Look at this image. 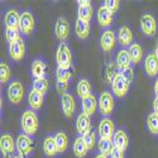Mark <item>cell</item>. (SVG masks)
<instances>
[{
	"label": "cell",
	"instance_id": "7",
	"mask_svg": "<svg viewBox=\"0 0 158 158\" xmlns=\"http://www.w3.org/2000/svg\"><path fill=\"white\" fill-rule=\"evenodd\" d=\"M34 25L35 20L34 17L31 11H23L20 14V24H19V29L23 34L28 35L34 31Z\"/></svg>",
	"mask_w": 158,
	"mask_h": 158
},
{
	"label": "cell",
	"instance_id": "3",
	"mask_svg": "<svg viewBox=\"0 0 158 158\" xmlns=\"http://www.w3.org/2000/svg\"><path fill=\"white\" fill-rule=\"evenodd\" d=\"M99 110L105 116H108L113 113V110H114V99H113V95L109 93V91H104V93H101V95L99 98Z\"/></svg>",
	"mask_w": 158,
	"mask_h": 158
},
{
	"label": "cell",
	"instance_id": "11",
	"mask_svg": "<svg viewBox=\"0 0 158 158\" xmlns=\"http://www.w3.org/2000/svg\"><path fill=\"white\" fill-rule=\"evenodd\" d=\"M55 33L56 37L63 43L70 35V23L64 18H58L55 25Z\"/></svg>",
	"mask_w": 158,
	"mask_h": 158
},
{
	"label": "cell",
	"instance_id": "18",
	"mask_svg": "<svg viewBox=\"0 0 158 158\" xmlns=\"http://www.w3.org/2000/svg\"><path fill=\"white\" fill-rule=\"evenodd\" d=\"M118 41H119V44H122L123 47L133 44V33H131L128 25H123V27L119 28V31H118Z\"/></svg>",
	"mask_w": 158,
	"mask_h": 158
},
{
	"label": "cell",
	"instance_id": "17",
	"mask_svg": "<svg viewBox=\"0 0 158 158\" xmlns=\"http://www.w3.org/2000/svg\"><path fill=\"white\" fill-rule=\"evenodd\" d=\"M99 106V101L96 100L95 95L91 94L90 96L85 98L81 100V108H82V113L87 114V115H93L96 111V108Z\"/></svg>",
	"mask_w": 158,
	"mask_h": 158
},
{
	"label": "cell",
	"instance_id": "6",
	"mask_svg": "<svg viewBox=\"0 0 158 158\" xmlns=\"http://www.w3.org/2000/svg\"><path fill=\"white\" fill-rule=\"evenodd\" d=\"M129 82L125 80V78L119 73L118 75L113 82H111V90L113 93L115 94V96L118 98H124L127 94H128V90H129Z\"/></svg>",
	"mask_w": 158,
	"mask_h": 158
},
{
	"label": "cell",
	"instance_id": "4",
	"mask_svg": "<svg viewBox=\"0 0 158 158\" xmlns=\"http://www.w3.org/2000/svg\"><path fill=\"white\" fill-rule=\"evenodd\" d=\"M9 53L13 61H22L24 58L25 55V43H24V39L20 37L17 41L9 43Z\"/></svg>",
	"mask_w": 158,
	"mask_h": 158
},
{
	"label": "cell",
	"instance_id": "14",
	"mask_svg": "<svg viewBox=\"0 0 158 158\" xmlns=\"http://www.w3.org/2000/svg\"><path fill=\"white\" fill-rule=\"evenodd\" d=\"M76 130L78 134L85 135L86 133L91 130V120H90V115L82 113L77 116V120H76Z\"/></svg>",
	"mask_w": 158,
	"mask_h": 158
},
{
	"label": "cell",
	"instance_id": "32",
	"mask_svg": "<svg viewBox=\"0 0 158 158\" xmlns=\"http://www.w3.org/2000/svg\"><path fill=\"white\" fill-rule=\"evenodd\" d=\"M93 6L91 5H78V9H77V15H78V19H81L84 22H90L91 18H93Z\"/></svg>",
	"mask_w": 158,
	"mask_h": 158
},
{
	"label": "cell",
	"instance_id": "5",
	"mask_svg": "<svg viewBox=\"0 0 158 158\" xmlns=\"http://www.w3.org/2000/svg\"><path fill=\"white\" fill-rule=\"evenodd\" d=\"M24 96V86L19 81H13L8 87V98L13 104H20Z\"/></svg>",
	"mask_w": 158,
	"mask_h": 158
},
{
	"label": "cell",
	"instance_id": "12",
	"mask_svg": "<svg viewBox=\"0 0 158 158\" xmlns=\"http://www.w3.org/2000/svg\"><path fill=\"white\" fill-rule=\"evenodd\" d=\"M17 146V142H14L13 137L10 134H3L2 138H0V149H2V153L4 154L5 158H8L10 154L14 153Z\"/></svg>",
	"mask_w": 158,
	"mask_h": 158
},
{
	"label": "cell",
	"instance_id": "41",
	"mask_svg": "<svg viewBox=\"0 0 158 158\" xmlns=\"http://www.w3.org/2000/svg\"><path fill=\"white\" fill-rule=\"evenodd\" d=\"M120 75L125 78V80H127L129 84H131V81H133V78H134L133 70H131L130 67H129V69H125V70H122V71H120Z\"/></svg>",
	"mask_w": 158,
	"mask_h": 158
},
{
	"label": "cell",
	"instance_id": "48",
	"mask_svg": "<svg viewBox=\"0 0 158 158\" xmlns=\"http://www.w3.org/2000/svg\"><path fill=\"white\" fill-rule=\"evenodd\" d=\"M13 158H24V156H22V154H15Z\"/></svg>",
	"mask_w": 158,
	"mask_h": 158
},
{
	"label": "cell",
	"instance_id": "39",
	"mask_svg": "<svg viewBox=\"0 0 158 158\" xmlns=\"http://www.w3.org/2000/svg\"><path fill=\"white\" fill-rule=\"evenodd\" d=\"M5 37H6V41H8L9 43L17 41V39L20 38V35H19V29L6 28V29H5Z\"/></svg>",
	"mask_w": 158,
	"mask_h": 158
},
{
	"label": "cell",
	"instance_id": "35",
	"mask_svg": "<svg viewBox=\"0 0 158 158\" xmlns=\"http://www.w3.org/2000/svg\"><path fill=\"white\" fill-rule=\"evenodd\" d=\"M72 73L70 70H62V69H57L56 71V78H57V82L58 84H66L69 85V81L71 78Z\"/></svg>",
	"mask_w": 158,
	"mask_h": 158
},
{
	"label": "cell",
	"instance_id": "9",
	"mask_svg": "<svg viewBox=\"0 0 158 158\" xmlns=\"http://www.w3.org/2000/svg\"><path fill=\"white\" fill-rule=\"evenodd\" d=\"M115 124L110 118H104L99 124V134L100 138H108L111 139L115 134Z\"/></svg>",
	"mask_w": 158,
	"mask_h": 158
},
{
	"label": "cell",
	"instance_id": "43",
	"mask_svg": "<svg viewBox=\"0 0 158 158\" xmlns=\"http://www.w3.org/2000/svg\"><path fill=\"white\" fill-rule=\"evenodd\" d=\"M153 110L156 114H158V98H156L153 100Z\"/></svg>",
	"mask_w": 158,
	"mask_h": 158
},
{
	"label": "cell",
	"instance_id": "8",
	"mask_svg": "<svg viewBox=\"0 0 158 158\" xmlns=\"http://www.w3.org/2000/svg\"><path fill=\"white\" fill-rule=\"evenodd\" d=\"M140 29H142V32L144 34L148 35V37L154 35L156 34V31H157L156 19L151 14L142 15V18H140Z\"/></svg>",
	"mask_w": 158,
	"mask_h": 158
},
{
	"label": "cell",
	"instance_id": "16",
	"mask_svg": "<svg viewBox=\"0 0 158 158\" xmlns=\"http://www.w3.org/2000/svg\"><path fill=\"white\" fill-rule=\"evenodd\" d=\"M4 22H5V27L6 28H13V29H19V24H20V14L14 10L10 9L5 13L4 17ZM20 31V29H19Z\"/></svg>",
	"mask_w": 158,
	"mask_h": 158
},
{
	"label": "cell",
	"instance_id": "40",
	"mask_svg": "<svg viewBox=\"0 0 158 158\" xmlns=\"http://www.w3.org/2000/svg\"><path fill=\"white\" fill-rule=\"evenodd\" d=\"M119 5H120L119 0H105L104 2V6L106 9H109L111 13H115L118 9H119Z\"/></svg>",
	"mask_w": 158,
	"mask_h": 158
},
{
	"label": "cell",
	"instance_id": "27",
	"mask_svg": "<svg viewBox=\"0 0 158 158\" xmlns=\"http://www.w3.org/2000/svg\"><path fill=\"white\" fill-rule=\"evenodd\" d=\"M98 146H99V151L101 154H105V156H111L115 146H114V140L111 139H108V138H100L99 142H98Z\"/></svg>",
	"mask_w": 158,
	"mask_h": 158
},
{
	"label": "cell",
	"instance_id": "36",
	"mask_svg": "<svg viewBox=\"0 0 158 158\" xmlns=\"http://www.w3.org/2000/svg\"><path fill=\"white\" fill-rule=\"evenodd\" d=\"M116 67H118V66L114 64V63H110V64H108L106 67H105V78H106V81L110 82V84L113 82L114 78L119 75L116 72Z\"/></svg>",
	"mask_w": 158,
	"mask_h": 158
},
{
	"label": "cell",
	"instance_id": "34",
	"mask_svg": "<svg viewBox=\"0 0 158 158\" xmlns=\"http://www.w3.org/2000/svg\"><path fill=\"white\" fill-rule=\"evenodd\" d=\"M147 127L152 134H158V114L152 113L147 118Z\"/></svg>",
	"mask_w": 158,
	"mask_h": 158
},
{
	"label": "cell",
	"instance_id": "22",
	"mask_svg": "<svg viewBox=\"0 0 158 158\" xmlns=\"http://www.w3.org/2000/svg\"><path fill=\"white\" fill-rule=\"evenodd\" d=\"M43 100H44V95L39 94L38 91L35 90H31L29 94H28V104L32 110H38L42 108L43 105Z\"/></svg>",
	"mask_w": 158,
	"mask_h": 158
},
{
	"label": "cell",
	"instance_id": "21",
	"mask_svg": "<svg viewBox=\"0 0 158 158\" xmlns=\"http://www.w3.org/2000/svg\"><path fill=\"white\" fill-rule=\"evenodd\" d=\"M144 69H146V72L151 77L158 73V60L154 53H149L146 57V60H144Z\"/></svg>",
	"mask_w": 158,
	"mask_h": 158
},
{
	"label": "cell",
	"instance_id": "24",
	"mask_svg": "<svg viewBox=\"0 0 158 158\" xmlns=\"http://www.w3.org/2000/svg\"><path fill=\"white\" fill-rule=\"evenodd\" d=\"M43 152L47 157H55L58 153L55 137H46L43 140Z\"/></svg>",
	"mask_w": 158,
	"mask_h": 158
},
{
	"label": "cell",
	"instance_id": "37",
	"mask_svg": "<svg viewBox=\"0 0 158 158\" xmlns=\"http://www.w3.org/2000/svg\"><path fill=\"white\" fill-rule=\"evenodd\" d=\"M82 139H84V142L86 144L87 149H93L94 146H95V143H96V134H95V131L90 130L89 133H86L85 135H82Z\"/></svg>",
	"mask_w": 158,
	"mask_h": 158
},
{
	"label": "cell",
	"instance_id": "38",
	"mask_svg": "<svg viewBox=\"0 0 158 158\" xmlns=\"http://www.w3.org/2000/svg\"><path fill=\"white\" fill-rule=\"evenodd\" d=\"M10 78V69L6 63H2L0 64V82L2 84H6Z\"/></svg>",
	"mask_w": 158,
	"mask_h": 158
},
{
	"label": "cell",
	"instance_id": "42",
	"mask_svg": "<svg viewBox=\"0 0 158 158\" xmlns=\"http://www.w3.org/2000/svg\"><path fill=\"white\" fill-rule=\"evenodd\" d=\"M110 158H124V152L120 151V149H118V148H114Z\"/></svg>",
	"mask_w": 158,
	"mask_h": 158
},
{
	"label": "cell",
	"instance_id": "15",
	"mask_svg": "<svg viewBox=\"0 0 158 158\" xmlns=\"http://www.w3.org/2000/svg\"><path fill=\"white\" fill-rule=\"evenodd\" d=\"M61 108H62L63 114L67 118H71L73 115L75 109H76V105H75V100H73L71 94L62 95V98H61Z\"/></svg>",
	"mask_w": 158,
	"mask_h": 158
},
{
	"label": "cell",
	"instance_id": "33",
	"mask_svg": "<svg viewBox=\"0 0 158 158\" xmlns=\"http://www.w3.org/2000/svg\"><path fill=\"white\" fill-rule=\"evenodd\" d=\"M33 90L38 91L39 94H42L44 95L47 93V90H48V80L44 77V78H34V81H33Z\"/></svg>",
	"mask_w": 158,
	"mask_h": 158
},
{
	"label": "cell",
	"instance_id": "13",
	"mask_svg": "<svg viewBox=\"0 0 158 158\" xmlns=\"http://www.w3.org/2000/svg\"><path fill=\"white\" fill-rule=\"evenodd\" d=\"M116 43V35L114 33V31H105L101 37H100V46L105 52H110L113 51V48L115 47Z\"/></svg>",
	"mask_w": 158,
	"mask_h": 158
},
{
	"label": "cell",
	"instance_id": "25",
	"mask_svg": "<svg viewBox=\"0 0 158 158\" xmlns=\"http://www.w3.org/2000/svg\"><path fill=\"white\" fill-rule=\"evenodd\" d=\"M47 66L42 60H34L32 63V75L34 78H44Z\"/></svg>",
	"mask_w": 158,
	"mask_h": 158
},
{
	"label": "cell",
	"instance_id": "31",
	"mask_svg": "<svg viewBox=\"0 0 158 158\" xmlns=\"http://www.w3.org/2000/svg\"><path fill=\"white\" fill-rule=\"evenodd\" d=\"M55 142L57 144L58 153H63V152L67 151V147H69V137L66 135L63 131H58V133L55 135Z\"/></svg>",
	"mask_w": 158,
	"mask_h": 158
},
{
	"label": "cell",
	"instance_id": "44",
	"mask_svg": "<svg viewBox=\"0 0 158 158\" xmlns=\"http://www.w3.org/2000/svg\"><path fill=\"white\" fill-rule=\"evenodd\" d=\"M77 4L78 5H91V2H90V0H84V2H82V0H78Z\"/></svg>",
	"mask_w": 158,
	"mask_h": 158
},
{
	"label": "cell",
	"instance_id": "23",
	"mask_svg": "<svg viewBox=\"0 0 158 158\" xmlns=\"http://www.w3.org/2000/svg\"><path fill=\"white\" fill-rule=\"evenodd\" d=\"M130 63H131V58L128 49H120L116 55V66L119 67L120 70H125L130 67Z\"/></svg>",
	"mask_w": 158,
	"mask_h": 158
},
{
	"label": "cell",
	"instance_id": "1",
	"mask_svg": "<svg viewBox=\"0 0 158 158\" xmlns=\"http://www.w3.org/2000/svg\"><path fill=\"white\" fill-rule=\"evenodd\" d=\"M22 129L24 131V134L27 135H33L37 133L38 130V125H39V120H38V116L34 113V110H25L22 115Z\"/></svg>",
	"mask_w": 158,
	"mask_h": 158
},
{
	"label": "cell",
	"instance_id": "26",
	"mask_svg": "<svg viewBox=\"0 0 158 158\" xmlns=\"http://www.w3.org/2000/svg\"><path fill=\"white\" fill-rule=\"evenodd\" d=\"M128 52L131 58V63H134V64L140 63V61L143 60V49L139 43H133L131 46H129Z\"/></svg>",
	"mask_w": 158,
	"mask_h": 158
},
{
	"label": "cell",
	"instance_id": "30",
	"mask_svg": "<svg viewBox=\"0 0 158 158\" xmlns=\"http://www.w3.org/2000/svg\"><path fill=\"white\" fill-rule=\"evenodd\" d=\"M76 93L81 99H85V98L90 96L91 95V85H90V82L87 80H85V78L80 80L78 84H77V87H76Z\"/></svg>",
	"mask_w": 158,
	"mask_h": 158
},
{
	"label": "cell",
	"instance_id": "46",
	"mask_svg": "<svg viewBox=\"0 0 158 158\" xmlns=\"http://www.w3.org/2000/svg\"><path fill=\"white\" fill-rule=\"evenodd\" d=\"M95 158H109V157H108V156H105V154H101V153H100V154H98Z\"/></svg>",
	"mask_w": 158,
	"mask_h": 158
},
{
	"label": "cell",
	"instance_id": "29",
	"mask_svg": "<svg viewBox=\"0 0 158 158\" xmlns=\"http://www.w3.org/2000/svg\"><path fill=\"white\" fill-rule=\"evenodd\" d=\"M87 147L82 139V137H77L73 142V154L77 157V158H84L87 153Z\"/></svg>",
	"mask_w": 158,
	"mask_h": 158
},
{
	"label": "cell",
	"instance_id": "45",
	"mask_svg": "<svg viewBox=\"0 0 158 158\" xmlns=\"http://www.w3.org/2000/svg\"><path fill=\"white\" fill-rule=\"evenodd\" d=\"M154 94H156V98H158V78L154 81Z\"/></svg>",
	"mask_w": 158,
	"mask_h": 158
},
{
	"label": "cell",
	"instance_id": "19",
	"mask_svg": "<svg viewBox=\"0 0 158 158\" xmlns=\"http://www.w3.org/2000/svg\"><path fill=\"white\" fill-rule=\"evenodd\" d=\"M113 18H114V13H111L104 5H101L98 9V22L101 27H109L113 22Z\"/></svg>",
	"mask_w": 158,
	"mask_h": 158
},
{
	"label": "cell",
	"instance_id": "47",
	"mask_svg": "<svg viewBox=\"0 0 158 158\" xmlns=\"http://www.w3.org/2000/svg\"><path fill=\"white\" fill-rule=\"evenodd\" d=\"M154 55H156V57H157V60H158V43H157V47H156V52H154Z\"/></svg>",
	"mask_w": 158,
	"mask_h": 158
},
{
	"label": "cell",
	"instance_id": "10",
	"mask_svg": "<svg viewBox=\"0 0 158 158\" xmlns=\"http://www.w3.org/2000/svg\"><path fill=\"white\" fill-rule=\"evenodd\" d=\"M17 148L19 151V154L28 156L33 151V140L27 134H19L17 138Z\"/></svg>",
	"mask_w": 158,
	"mask_h": 158
},
{
	"label": "cell",
	"instance_id": "2",
	"mask_svg": "<svg viewBox=\"0 0 158 158\" xmlns=\"http://www.w3.org/2000/svg\"><path fill=\"white\" fill-rule=\"evenodd\" d=\"M56 61L58 69L62 70H69L71 67V62H72V56H71V51L69 46L66 43H61L57 48V53H56Z\"/></svg>",
	"mask_w": 158,
	"mask_h": 158
},
{
	"label": "cell",
	"instance_id": "20",
	"mask_svg": "<svg viewBox=\"0 0 158 158\" xmlns=\"http://www.w3.org/2000/svg\"><path fill=\"white\" fill-rule=\"evenodd\" d=\"M128 144H129L128 134L125 133L124 130H122V129L116 130L115 134H114V146H115V148L125 152L127 148H128Z\"/></svg>",
	"mask_w": 158,
	"mask_h": 158
},
{
	"label": "cell",
	"instance_id": "28",
	"mask_svg": "<svg viewBox=\"0 0 158 158\" xmlns=\"http://www.w3.org/2000/svg\"><path fill=\"white\" fill-rule=\"evenodd\" d=\"M76 35L80 38V39H86L90 34V24L87 22H84L81 19L76 20Z\"/></svg>",
	"mask_w": 158,
	"mask_h": 158
}]
</instances>
